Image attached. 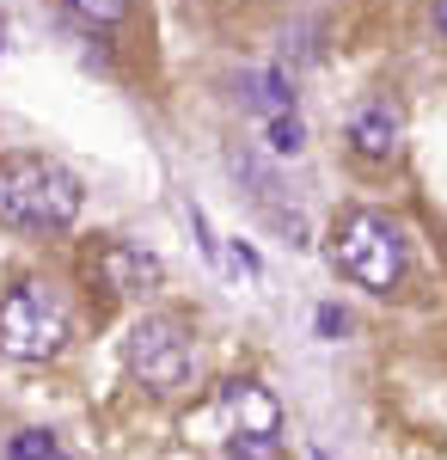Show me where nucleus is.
<instances>
[{"label": "nucleus", "mask_w": 447, "mask_h": 460, "mask_svg": "<svg viewBox=\"0 0 447 460\" xmlns=\"http://www.w3.org/2000/svg\"><path fill=\"white\" fill-rule=\"evenodd\" d=\"M80 215V178L43 154H6L0 160V227L19 234H62Z\"/></svg>", "instance_id": "1"}, {"label": "nucleus", "mask_w": 447, "mask_h": 460, "mask_svg": "<svg viewBox=\"0 0 447 460\" xmlns=\"http://www.w3.org/2000/svg\"><path fill=\"white\" fill-rule=\"evenodd\" d=\"M62 344H68V307L49 283H13L0 295V356L49 362Z\"/></svg>", "instance_id": "2"}, {"label": "nucleus", "mask_w": 447, "mask_h": 460, "mask_svg": "<svg viewBox=\"0 0 447 460\" xmlns=\"http://www.w3.org/2000/svg\"><path fill=\"white\" fill-rule=\"evenodd\" d=\"M331 264L344 270L349 283L386 295V288H399V277H405V240H399V227L386 215H368V209L344 215L337 234H331Z\"/></svg>", "instance_id": "3"}, {"label": "nucleus", "mask_w": 447, "mask_h": 460, "mask_svg": "<svg viewBox=\"0 0 447 460\" xmlns=\"http://www.w3.org/2000/svg\"><path fill=\"white\" fill-rule=\"evenodd\" d=\"M129 375H136L147 393H178L190 375H197V344H190V325L172 314H147L129 325Z\"/></svg>", "instance_id": "4"}, {"label": "nucleus", "mask_w": 447, "mask_h": 460, "mask_svg": "<svg viewBox=\"0 0 447 460\" xmlns=\"http://www.w3.org/2000/svg\"><path fill=\"white\" fill-rule=\"evenodd\" d=\"M86 277L104 295H147V288H160V258L136 240H99L86 258Z\"/></svg>", "instance_id": "5"}, {"label": "nucleus", "mask_w": 447, "mask_h": 460, "mask_svg": "<svg viewBox=\"0 0 447 460\" xmlns=\"http://www.w3.org/2000/svg\"><path fill=\"white\" fill-rule=\"evenodd\" d=\"M349 154L368 160V166H386L399 154V111L386 105V99H368L349 117Z\"/></svg>", "instance_id": "6"}, {"label": "nucleus", "mask_w": 447, "mask_h": 460, "mask_svg": "<svg viewBox=\"0 0 447 460\" xmlns=\"http://www.w3.org/2000/svg\"><path fill=\"white\" fill-rule=\"evenodd\" d=\"M221 411L233 418V436H276V424H282L276 399L258 381H227L221 387Z\"/></svg>", "instance_id": "7"}, {"label": "nucleus", "mask_w": 447, "mask_h": 460, "mask_svg": "<svg viewBox=\"0 0 447 460\" xmlns=\"http://www.w3.org/2000/svg\"><path fill=\"white\" fill-rule=\"evenodd\" d=\"M240 93L251 111H264V117H282V111H294V80L282 68H251L240 74Z\"/></svg>", "instance_id": "8"}, {"label": "nucleus", "mask_w": 447, "mask_h": 460, "mask_svg": "<svg viewBox=\"0 0 447 460\" xmlns=\"http://www.w3.org/2000/svg\"><path fill=\"white\" fill-rule=\"evenodd\" d=\"M13 460H74L62 448V436H49V429H19L13 436Z\"/></svg>", "instance_id": "9"}, {"label": "nucleus", "mask_w": 447, "mask_h": 460, "mask_svg": "<svg viewBox=\"0 0 447 460\" xmlns=\"http://www.w3.org/2000/svg\"><path fill=\"white\" fill-rule=\"evenodd\" d=\"M270 147H276V154H301V147H307V123H301L294 111L270 117Z\"/></svg>", "instance_id": "10"}, {"label": "nucleus", "mask_w": 447, "mask_h": 460, "mask_svg": "<svg viewBox=\"0 0 447 460\" xmlns=\"http://www.w3.org/2000/svg\"><path fill=\"white\" fill-rule=\"evenodd\" d=\"M129 6H136V0H68V13L86 19V25H117Z\"/></svg>", "instance_id": "11"}, {"label": "nucleus", "mask_w": 447, "mask_h": 460, "mask_svg": "<svg viewBox=\"0 0 447 460\" xmlns=\"http://www.w3.org/2000/svg\"><path fill=\"white\" fill-rule=\"evenodd\" d=\"M221 264H227V270H233V277H245V283H258V277H264V270H258V258H251V252H245L240 240H233V246L221 252Z\"/></svg>", "instance_id": "12"}, {"label": "nucleus", "mask_w": 447, "mask_h": 460, "mask_svg": "<svg viewBox=\"0 0 447 460\" xmlns=\"http://www.w3.org/2000/svg\"><path fill=\"white\" fill-rule=\"evenodd\" d=\"M344 325H349V319L337 314V307H319V332H344Z\"/></svg>", "instance_id": "13"}, {"label": "nucleus", "mask_w": 447, "mask_h": 460, "mask_svg": "<svg viewBox=\"0 0 447 460\" xmlns=\"http://www.w3.org/2000/svg\"><path fill=\"white\" fill-rule=\"evenodd\" d=\"M429 19H435V31L447 37V0H429Z\"/></svg>", "instance_id": "14"}]
</instances>
